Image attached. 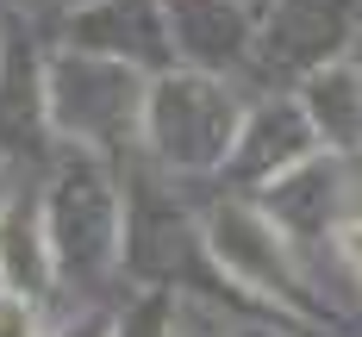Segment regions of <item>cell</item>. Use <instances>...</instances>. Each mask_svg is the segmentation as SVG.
<instances>
[{"instance_id": "obj_1", "label": "cell", "mask_w": 362, "mask_h": 337, "mask_svg": "<svg viewBox=\"0 0 362 337\" xmlns=\"http://www.w3.org/2000/svg\"><path fill=\"white\" fill-rule=\"evenodd\" d=\"M306 112L325 131V144L356 150L362 144V69L356 63H331L306 81Z\"/></svg>"}, {"instance_id": "obj_3", "label": "cell", "mask_w": 362, "mask_h": 337, "mask_svg": "<svg viewBox=\"0 0 362 337\" xmlns=\"http://www.w3.org/2000/svg\"><path fill=\"white\" fill-rule=\"evenodd\" d=\"M331 244H337V256H344V262L362 275V219H344L337 231H331Z\"/></svg>"}, {"instance_id": "obj_2", "label": "cell", "mask_w": 362, "mask_h": 337, "mask_svg": "<svg viewBox=\"0 0 362 337\" xmlns=\"http://www.w3.org/2000/svg\"><path fill=\"white\" fill-rule=\"evenodd\" d=\"M0 337H32V306L19 294H0Z\"/></svg>"}]
</instances>
